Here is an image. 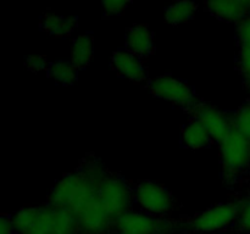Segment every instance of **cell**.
<instances>
[{
  "mask_svg": "<svg viewBox=\"0 0 250 234\" xmlns=\"http://www.w3.org/2000/svg\"><path fill=\"white\" fill-rule=\"evenodd\" d=\"M107 175L109 172L99 160H85L77 170L65 175L54 184L49 193L48 204L76 214L98 199V188Z\"/></svg>",
  "mask_w": 250,
  "mask_h": 234,
  "instance_id": "obj_1",
  "label": "cell"
},
{
  "mask_svg": "<svg viewBox=\"0 0 250 234\" xmlns=\"http://www.w3.org/2000/svg\"><path fill=\"white\" fill-rule=\"evenodd\" d=\"M15 234H78L76 216L50 204L28 206L10 214Z\"/></svg>",
  "mask_w": 250,
  "mask_h": 234,
  "instance_id": "obj_2",
  "label": "cell"
},
{
  "mask_svg": "<svg viewBox=\"0 0 250 234\" xmlns=\"http://www.w3.org/2000/svg\"><path fill=\"white\" fill-rule=\"evenodd\" d=\"M146 87L156 98L165 100L190 114L202 102L194 88L189 83L170 75H160L151 78Z\"/></svg>",
  "mask_w": 250,
  "mask_h": 234,
  "instance_id": "obj_3",
  "label": "cell"
},
{
  "mask_svg": "<svg viewBox=\"0 0 250 234\" xmlns=\"http://www.w3.org/2000/svg\"><path fill=\"white\" fill-rule=\"evenodd\" d=\"M98 200L105 211L116 219L134 205L133 185L121 176L109 173L98 188Z\"/></svg>",
  "mask_w": 250,
  "mask_h": 234,
  "instance_id": "obj_4",
  "label": "cell"
},
{
  "mask_svg": "<svg viewBox=\"0 0 250 234\" xmlns=\"http://www.w3.org/2000/svg\"><path fill=\"white\" fill-rule=\"evenodd\" d=\"M219 144L222 173L227 180H233L250 165V140L232 129Z\"/></svg>",
  "mask_w": 250,
  "mask_h": 234,
  "instance_id": "obj_5",
  "label": "cell"
},
{
  "mask_svg": "<svg viewBox=\"0 0 250 234\" xmlns=\"http://www.w3.org/2000/svg\"><path fill=\"white\" fill-rule=\"evenodd\" d=\"M134 204L141 211L156 217H166L175 209V199L166 187L154 180H141L133 185Z\"/></svg>",
  "mask_w": 250,
  "mask_h": 234,
  "instance_id": "obj_6",
  "label": "cell"
},
{
  "mask_svg": "<svg viewBox=\"0 0 250 234\" xmlns=\"http://www.w3.org/2000/svg\"><path fill=\"white\" fill-rule=\"evenodd\" d=\"M238 218V202L226 201L212 205L195 214L187 223L195 233L212 234L227 229Z\"/></svg>",
  "mask_w": 250,
  "mask_h": 234,
  "instance_id": "obj_7",
  "label": "cell"
},
{
  "mask_svg": "<svg viewBox=\"0 0 250 234\" xmlns=\"http://www.w3.org/2000/svg\"><path fill=\"white\" fill-rule=\"evenodd\" d=\"M176 224L166 217H156L143 211L129 210L114 222V231L128 234H173Z\"/></svg>",
  "mask_w": 250,
  "mask_h": 234,
  "instance_id": "obj_8",
  "label": "cell"
},
{
  "mask_svg": "<svg viewBox=\"0 0 250 234\" xmlns=\"http://www.w3.org/2000/svg\"><path fill=\"white\" fill-rule=\"evenodd\" d=\"M81 234H107L114 229L115 219L94 200L75 214Z\"/></svg>",
  "mask_w": 250,
  "mask_h": 234,
  "instance_id": "obj_9",
  "label": "cell"
},
{
  "mask_svg": "<svg viewBox=\"0 0 250 234\" xmlns=\"http://www.w3.org/2000/svg\"><path fill=\"white\" fill-rule=\"evenodd\" d=\"M192 118L199 121L205 127L212 140L220 143L232 131L231 116L221 111L219 107L207 102H200L199 106L192 112Z\"/></svg>",
  "mask_w": 250,
  "mask_h": 234,
  "instance_id": "obj_10",
  "label": "cell"
},
{
  "mask_svg": "<svg viewBox=\"0 0 250 234\" xmlns=\"http://www.w3.org/2000/svg\"><path fill=\"white\" fill-rule=\"evenodd\" d=\"M111 67L115 72L121 77L131 80V82L146 83L149 79L148 68L143 62V58L134 55L127 49H117L111 56Z\"/></svg>",
  "mask_w": 250,
  "mask_h": 234,
  "instance_id": "obj_11",
  "label": "cell"
},
{
  "mask_svg": "<svg viewBox=\"0 0 250 234\" xmlns=\"http://www.w3.org/2000/svg\"><path fill=\"white\" fill-rule=\"evenodd\" d=\"M204 6L212 16L236 24L250 16V0H211Z\"/></svg>",
  "mask_w": 250,
  "mask_h": 234,
  "instance_id": "obj_12",
  "label": "cell"
},
{
  "mask_svg": "<svg viewBox=\"0 0 250 234\" xmlns=\"http://www.w3.org/2000/svg\"><path fill=\"white\" fill-rule=\"evenodd\" d=\"M154 34L146 24H133L125 34V49L141 58H148L154 51Z\"/></svg>",
  "mask_w": 250,
  "mask_h": 234,
  "instance_id": "obj_13",
  "label": "cell"
},
{
  "mask_svg": "<svg viewBox=\"0 0 250 234\" xmlns=\"http://www.w3.org/2000/svg\"><path fill=\"white\" fill-rule=\"evenodd\" d=\"M94 56V39L90 33L78 34L73 38L70 49V61L78 71L90 65Z\"/></svg>",
  "mask_w": 250,
  "mask_h": 234,
  "instance_id": "obj_14",
  "label": "cell"
},
{
  "mask_svg": "<svg viewBox=\"0 0 250 234\" xmlns=\"http://www.w3.org/2000/svg\"><path fill=\"white\" fill-rule=\"evenodd\" d=\"M78 19L76 16L58 15L55 12H48L42 17L41 27L46 34L53 37H68L77 28Z\"/></svg>",
  "mask_w": 250,
  "mask_h": 234,
  "instance_id": "obj_15",
  "label": "cell"
},
{
  "mask_svg": "<svg viewBox=\"0 0 250 234\" xmlns=\"http://www.w3.org/2000/svg\"><path fill=\"white\" fill-rule=\"evenodd\" d=\"M181 141L185 148L200 150L211 145L214 140L205 127L199 121L192 118L183 126L181 131Z\"/></svg>",
  "mask_w": 250,
  "mask_h": 234,
  "instance_id": "obj_16",
  "label": "cell"
},
{
  "mask_svg": "<svg viewBox=\"0 0 250 234\" xmlns=\"http://www.w3.org/2000/svg\"><path fill=\"white\" fill-rule=\"evenodd\" d=\"M198 11V5L193 1H176L165 9V21L172 26L189 22Z\"/></svg>",
  "mask_w": 250,
  "mask_h": 234,
  "instance_id": "obj_17",
  "label": "cell"
},
{
  "mask_svg": "<svg viewBox=\"0 0 250 234\" xmlns=\"http://www.w3.org/2000/svg\"><path fill=\"white\" fill-rule=\"evenodd\" d=\"M46 73L49 78L61 85L75 84L78 78V70L70 60L51 61Z\"/></svg>",
  "mask_w": 250,
  "mask_h": 234,
  "instance_id": "obj_18",
  "label": "cell"
},
{
  "mask_svg": "<svg viewBox=\"0 0 250 234\" xmlns=\"http://www.w3.org/2000/svg\"><path fill=\"white\" fill-rule=\"evenodd\" d=\"M232 128L250 140V102L243 104L231 116Z\"/></svg>",
  "mask_w": 250,
  "mask_h": 234,
  "instance_id": "obj_19",
  "label": "cell"
},
{
  "mask_svg": "<svg viewBox=\"0 0 250 234\" xmlns=\"http://www.w3.org/2000/svg\"><path fill=\"white\" fill-rule=\"evenodd\" d=\"M238 68L244 78V83L250 89V45H239Z\"/></svg>",
  "mask_w": 250,
  "mask_h": 234,
  "instance_id": "obj_20",
  "label": "cell"
},
{
  "mask_svg": "<svg viewBox=\"0 0 250 234\" xmlns=\"http://www.w3.org/2000/svg\"><path fill=\"white\" fill-rule=\"evenodd\" d=\"M24 65H26L27 70L32 71V72H44V71L46 72L50 62H49V58L45 55L33 54V55L26 56Z\"/></svg>",
  "mask_w": 250,
  "mask_h": 234,
  "instance_id": "obj_21",
  "label": "cell"
},
{
  "mask_svg": "<svg viewBox=\"0 0 250 234\" xmlns=\"http://www.w3.org/2000/svg\"><path fill=\"white\" fill-rule=\"evenodd\" d=\"M129 4L131 2L126 0H105L103 1L102 6L105 16H116L124 14Z\"/></svg>",
  "mask_w": 250,
  "mask_h": 234,
  "instance_id": "obj_22",
  "label": "cell"
},
{
  "mask_svg": "<svg viewBox=\"0 0 250 234\" xmlns=\"http://www.w3.org/2000/svg\"><path fill=\"white\" fill-rule=\"evenodd\" d=\"M237 224L244 232L250 233V197L238 204V218Z\"/></svg>",
  "mask_w": 250,
  "mask_h": 234,
  "instance_id": "obj_23",
  "label": "cell"
},
{
  "mask_svg": "<svg viewBox=\"0 0 250 234\" xmlns=\"http://www.w3.org/2000/svg\"><path fill=\"white\" fill-rule=\"evenodd\" d=\"M236 36L239 45H250V16L237 23Z\"/></svg>",
  "mask_w": 250,
  "mask_h": 234,
  "instance_id": "obj_24",
  "label": "cell"
},
{
  "mask_svg": "<svg viewBox=\"0 0 250 234\" xmlns=\"http://www.w3.org/2000/svg\"><path fill=\"white\" fill-rule=\"evenodd\" d=\"M0 234H15L10 216H1L0 218Z\"/></svg>",
  "mask_w": 250,
  "mask_h": 234,
  "instance_id": "obj_25",
  "label": "cell"
},
{
  "mask_svg": "<svg viewBox=\"0 0 250 234\" xmlns=\"http://www.w3.org/2000/svg\"><path fill=\"white\" fill-rule=\"evenodd\" d=\"M115 234H128V233H121V232H116Z\"/></svg>",
  "mask_w": 250,
  "mask_h": 234,
  "instance_id": "obj_26",
  "label": "cell"
}]
</instances>
